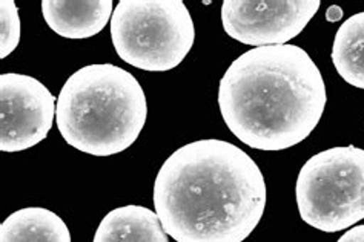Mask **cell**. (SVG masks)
Instances as JSON below:
<instances>
[{"label": "cell", "mask_w": 364, "mask_h": 242, "mask_svg": "<svg viewBox=\"0 0 364 242\" xmlns=\"http://www.w3.org/2000/svg\"><path fill=\"white\" fill-rule=\"evenodd\" d=\"M266 181L235 144L200 140L168 157L154 182V206L177 242H243L263 218Z\"/></svg>", "instance_id": "1"}, {"label": "cell", "mask_w": 364, "mask_h": 242, "mask_svg": "<svg viewBox=\"0 0 364 242\" xmlns=\"http://www.w3.org/2000/svg\"><path fill=\"white\" fill-rule=\"evenodd\" d=\"M328 101L318 66L296 45L262 46L228 67L218 108L235 137L257 150H284L317 128Z\"/></svg>", "instance_id": "2"}, {"label": "cell", "mask_w": 364, "mask_h": 242, "mask_svg": "<svg viewBox=\"0 0 364 242\" xmlns=\"http://www.w3.org/2000/svg\"><path fill=\"white\" fill-rule=\"evenodd\" d=\"M146 117L141 84L111 63L83 66L57 97L55 121L63 140L92 157H111L131 148Z\"/></svg>", "instance_id": "3"}, {"label": "cell", "mask_w": 364, "mask_h": 242, "mask_svg": "<svg viewBox=\"0 0 364 242\" xmlns=\"http://www.w3.org/2000/svg\"><path fill=\"white\" fill-rule=\"evenodd\" d=\"M111 38L123 62L166 72L193 50L196 28L181 0H120L111 17Z\"/></svg>", "instance_id": "4"}, {"label": "cell", "mask_w": 364, "mask_h": 242, "mask_svg": "<svg viewBox=\"0 0 364 242\" xmlns=\"http://www.w3.org/2000/svg\"><path fill=\"white\" fill-rule=\"evenodd\" d=\"M301 219L337 233L364 219V149L340 146L304 163L295 186Z\"/></svg>", "instance_id": "5"}, {"label": "cell", "mask_w": 364, "mask_h": 242, "mask_svg": "<svg viewBox=\"0 0 364 242\" xmlns=\"http://www.w3.org/2000/svg\"><path fill=\"white\" fill-rule=\"evenodd\" d=\"M320 0H225L226 34L249 46L287 45L317 14Z\"/></svg>", "instance_id": "6"}, {"label": "cell", "mask_w": 364, "mask_h": 242, "mask_svg": "<svg viewBox=\"0 0 364 242\" xmlns=\"http://www.w3.org/2000/svg\"><path fill=\"white\" fill-rule=\"evenodd\" d=\"M55 120V99L31 75H0V149L21 152L48 137Z\"/></svg>", "instance_id": "7"}, {"label": "cell", "mask_w": 364, "mask_h": 242, "mask_svg": "<svg viewBox=\"0 0 364 242\" xmlns=\"http://www.w3.org/2000/svg\"><path fill=\"white\" fill-rule=\"evenodd\" d=\"M42 14L60 37L90 38L107 26L114 9L112 0H43Z\"/></svg>", "instance_id": "8"}, {"label": "cell", "mask_w": 364, "mask_h": 242, "mask_svg": "<svg viewBox=\"0 0 364 242\" xmlns=\"http://www.w3.org/2000/svg\"><path fill=\"white\" fill-rule=\"evenodd\" d=\"M92 242H169L156 211L143 206L111 210L95 230Z\"/></svg>", "instance_id": "9"}, {"label": "cell", "mask_w": 364, "mask_h": 242, "mask_svg": "<svg viewBox=\"0 0 364 242\" xmlns=\"http://www.w3.org/2000/svg\"><path fill=\"white\" fill-rule=\"evenodd\" d=\"M0 242H71V233L57 213L43 207H25L2 222Z\"/></svg>", "instance_id": "10"}, {"label": "cell", "mask_w": 364, "mask_h": 242, "mask_svg": "<svg viewBox=\"0 0 364 242\" xmlns=\"http://www.w3.org/2000/svg\"><path fill=\"white\" fill-rule=\"evenodd\" d=\"M331 57L344 82L364 89V13L341 23L333 38Z\"/></svg>", "instance_id": "11"}, {"label": "cell", "mask_w": 364, "mask_h": 242, "mask_svg": "<svg viewBox=\"0 0 364 242\" xmlns=\"http://www.w3.org/2000/svg\"><path fill=\"white\" fill-rule=\"evenodd\" d=\"M21 16L13 0L0 2V59H6L21 43Z\"/></svg>", "instance_id": "12"}, {"label": "cell", "mask_w": 364, "mask_h": 242, "mask_svg": "<svg viewBox=\"0 0 364 242\" xmlns=\"http://www.w3.org/2000/svg\"><path fill=\"white\" fill-rule=\"evenodd\" d=\"M337 242H364V226L352 227Z\"/></svg>", "instance_id": "13"}, {"label": "cell", "mask_w": 364, "mask_h": 242, "mask_svg": "<svg viewBox=\"0 0 364 242\" xmlns=\"http://www.w3.org/2000/svg\"><path fill=\"white\" fill-rule=\"evenodd\" d=\"M341 17H343V11H341V8L337 5L329 6L328 13H326V18H328V22H332V23L341 21Z\"/></svg>", "instance_id": "14"}]
</instances>
